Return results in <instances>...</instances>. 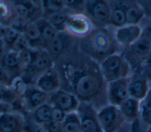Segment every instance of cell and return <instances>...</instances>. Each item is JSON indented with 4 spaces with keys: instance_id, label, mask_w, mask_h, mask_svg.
Returning <instances> with one entry per match:
<instances>
[{
    "instance_id": "obj_25",
    "label": "cell",
    "mask_w": 151,
    "mask_h": 132,
    "mask_svg": "<svg viewBox=\"0 0 151 132\" xmlns=\"http://www.w3.org/2000/svg\"><path fill=\"white\" fill-rule=\"evenodd\" d=\"M17 18L11 1L0 0V24L10 27Z\"/></svg>"
},
{
    "instance_id": "obj_43",
    "label": "cell",
    "mask_w": 151,
    "mask_h": 132,
    "mask_svg": "<svg viewBox=\"0 0 151 132\" xmlns=\"http://www.w3.org/2000/svg\"><path fill=\"white\" fill-rule=\"evenodd\" d=\"M146 132H151V125L148 126V127L146 130Z\"/></svg>"
},
{
    "instance_id": "obj_27",
    "label": "cell",
    "mask_w": 151,
    "mask_h": 132,
    "mask_svg": "<svg viewBox=\"0 0 151 132\" xmlns=\"http://www.w3.org/2000/svg\"><path fill=\"white\" fill-rule=\"evenodd\" d=\"M41 6L42 18L44 19L65 9L64 2L61 0H42Z\"/></svg>"
},
{
    "instance_id": "obj_42",
    "label": "cell",
    "mask_w": 151,
    "mask_h": 132,
    "mask_svg": "<svg viewBox=\"0 0 151 132\" xmlns=\"http://www.w3.org/2000/svg\"><path fill=\"white\" fill-rule=\"evenodd\" d=\"M9 27L0 24V39H3L6 35Z\"/></svg>"
},
{
    "instance_id": "obj_35",
    "label": "cell",
    "mask_w": 151,
    "mask_h": 132,
    "mask_svg": "<svg viewBox=\"0 0 151 132\" xmlns=\"http://www.w3.org/2000/svg\"><path fill=\"white\" fill-rule=\"evenodd\" d=\"M21 34L18 32L16 31L12 28L9 27V31L5 36V37L3 39L4 42L8 47L9 50H11L14 45L15 44L18 36Z\"/></svg>"
},
{
    "instance_id": "obj_39",
    "label": "cell",
    "mask_w": 151,
    "mask_h": 132,
    "mask_svg": "<svg viewBox=\"0 0 151 132\" xmlns=\"http://www.w3.org/2000/svg\"><path fill=\"white\" fill-rule=\"evenodd\" d=\"M45 132H62L61 123L51 121L42 127Z\"/></svg>"
},
{
    "instance_id": "obj_4",
    "label": "cell",
    "mask_w": 151,
    "mask_h": 132,
    "mask_svg": "<svg viewBox=\"0 0 151 132\" xmlns=\"http://www.w3.org/2000/svg\"><path fill=\"white\" fill-rule=\"evenodd\" d=\"M79 39L71 35L65 31L58 32L45 50L54 64L67 55L79 50Z\"/></svg>"
},
{
    "instance_id": "obj_20",
    "label": "cell",
    "mask_w": 151,
    "mask_h": 132,
    "mask_svg": "<svg viewBox=\"0 0 151 132\" xmlns=\"http://www.w3.org/2000/svg\"><path fill=\"white\" fill-rule=\"evenodd\" d=\"M127 25H139L145 17L143 11L136 0H122Z\"/></svg>"
},
{
    "instance_id": "obj_13",
    "label": "cell",
    "mask_w": 151,
    "mask_h": 132,
    "mask_svg": "<svg viewBox=\"0 0 151 132\" xmlns=\"http://www.w3.org/2000/svg\"><path fill=\"white\" fill-rule=\"evenodd\" d=\"M79 103L80 101L73 94L60 88L49 94L47 103L68 114L76 111Z\"/></svg>"
},
{
    "instance_id": "obj_9",
    "label": "cell",
    "mask_w": 151,
    "mask_h": 132,
    "mask_svg": "<svg viewBox=\"0 0 151 132\" xmlns=\"http://www.w3.org/2000/svg\"><path fill=\"white\" fill-rule=\"evenodd\" d=\"M98 118L103 132H117L126 123L119 107L111 104L98 111Z\"/></svg>"
},
{
    "instance_id": "obj_14",
    "label": "cell",
    "mask_w": 151,
    "mask_h": 132,
    "mask_svg": "<svg viewBox=\"0 0 151 132\" xmlns=\"http://www.w3.org/2000/svg\"><path fill=\"white\" fill-rule=\"evenodd\" d=\"M129 77L107 83V99L109 104L119 107L129 97Z\"/></svg>"
},
{
    "instance_id": "obj_32",
    "label": "cell",
    "mask_w": 151,
    "mask_h": 132,
    "mask_svg": "<svg viewBox=\"0 0 151 132\" xmlns=\"http://www.w3.org/2000/svg\"><path fill=\"white\" fill-rule=\"evenodd\" d=\"M38 50L29 48L19 53L20 64L23 71L26 68H27L32 62L37 53Z\"/></svg>"
},
{
    "instance_id": "obj_5",
    "label": "cell",
    "mask_w": 151,
    "mask_h": 132,
    "mask_svg": "<svg viewBox=\"0 0 151 132\" xmlns=\"http://www.w3.org/2000/svg\"><path fill=\"white\" fill-rule=\"evenodd\" d=\"M99 65L101 74L107 83L127 78L132 74L129 63L121 54H115L107 57Z\"/></svg>"
},
{
    "instance_id": "obj_1",
    "label": "cell",
    "mask_w": 151,
    "mask_h": 132,
    "mask_svg": "<svg viewBox=\"0 0 151 132\" xmlns=\"http://www.w3.org/2000/svg\"><path fill=\"white\" fill-rule=\"evenodd\" d=\"M60 89L73 94L80 102L93 105L99 111L109 104L107 82L100 65L80 50L55 62Z\"/></svg>"
},
{
    "instance_id": "obj_40",
    "label": "cell",
    "mask_w": 151,
    "mask_h": 132,
    "mask_svg": "<svg viewBox=\"0 0 151 132\" xmlns=\"http://www.w3.org/2000/svg\"><path fill=\"white\" fill-rule=\"evenodd\" d=\"M14 82L11 79L10 77L6 72L0 67V85L13 86Z\"/></svg>"
},
{
    "instance_id": "obj_2",
    "label": "cell",
    "mask_w": 151,
    "mask_h": 132,
    "mask_svg": "<svg viewBox=\"0 0 151 132\" xmlns=\"http://www.w3.org/2000/svg\"><path fill=\"white\" fill-rule=\"evenodd\" d=\"M110 28L94 27L88 36L79 40V50L99 64L113 54H120L123 47Z\"/></svg>"
},
{
    "instance_id": "obj_15",
    "label": "cell",
    "mask_w": 151,
    "mask_h": 132,
    "mask_svg": "<svg viewBox=\"0 0 151 132\" xmlns=\"http://www.w3.org/2000/svg\"><path fill=\"white\" fill-rule=\"evenodd\" d=\"M129 78V97L142 101L147 95L150 87L146 76L142 72H133Z\"/></svg>"
},
{
    "instance_id": "obj_26",
    "label": "cell",
    "mask_w": 151,
    "mask_h": 132,
    "mask_svg": "<svg viewBox=\"0 0 151 132\" xmlns=\"http://www.w3.org/2000/svg\"><path fill=\"white\" fill-rule=\"evenodd\" d=\"M34 23L40 32L45 50L50 43L56 37L58 32L47 21V19L43 18L37 20Z\"/></svg>"
},
{
    "instance_id": "obj_10",
    "label": "cell",
    "mask_w": 151,
    "mask_h": 132,
    "mask_svg": "<svg viewBox=\"0 0 151 132\" xmlns=\"http://www.w3.org/2000/svg\"><path fill=\"white\" fill-rule=\"evenodd\" d=\"M17 18L26 23L35 22L42 18L41 1L12 0Z\"/></svg>"
},
{
    "instance_id": "obj_21",
    "label": "cell",
    "mask_w": 151,
    "mask_h": 132,
    "mask_svg": "<svg viewBox=\"0 0 151 132\" xmlns=\"http://www.w3.org/2000/svg\"><path fill=\"white\" fill-rule=\"evenodd\" d=\"M107 1L110 7V27L117 29L127 25L122 0Z\"/></svg>"
},
{
    "instance_id": "obj_31",
    "label": "cell",
    "mask_w": 151,
    "mask_h": 132,
    "mask_svg": "<svg viewBox=\"0 0 151 132\" xmlns=\"http://www.w3.org/2000/svg\"><path fill=\"white\" fill-rule=\"evenodd\" d=\"M71 14L68 9L65 8L61 11L57 12L47 19V21L58 32L64 31V25L65 21L68 16Z\"/></svg>"
},
{
    "instance_id": "obj_33",
    "label": "cell",
    "mask_w": 151,
    "mask_h": 132,
    "mask_svg": "<svg viewBox=\"0 0 151 132\" xmlns=\"http://www.w3.org/2000/svg\"><path fill=\"white\" fill-rule=\"evenodd\" d=\"M65 8L71 13H84L86 0L64 1Z\"/></svg>"
},
{
    "instance_id": "obj_41",
    "label": "cell",
    "mask_w": 151,
    "mask_h": 132,
    "mask_svg": "<svg viewBox=\"0 0 151 132\" xmlns=\"http://www.w3.org/2000/svg\"><path fill=\"white\" fill-rule=\"evenodd\" d=\"M9 48L4 42L3 39H0V59L8 51Z\"/></svg>"
},
{
    "instance_id": "obj_18",
    "label": "cell",
    "mask_w": 151,
    "mask_h": 132,
    "mask_svg": "<svg viewBox=\"0 0 151 132\" xmlns=\"http://www.w3.org/2000/svg\"><path fill=\"white\" fill-rule=\"evenodd\" d=\"M142 28L140 25H126L114 31L116 41L122 47H126L134 43L140 36Z\"/></svg>"
},
{
    "instance_id": "obj_37",
    "label": "cell",
    "mask_w": 151,
    "mask_h": 132,
    "mask_svg": "<svg viewBox=\"0 0 151 132\" xmlns=\"http://www.w3.org/2000/svg\"><path fill=\"white\" fill-rule=\"evenodd\" d=\"M142 7L145 18L151 20V0H137Z\"/></svg>"
},
{
    "instance_id": "obj_7",
    "label": "cell",
    "mask_w": 151,
    "mask_h": 132,
    "mask_svg": "<svg viewBox=\"0 0 151 132\" xmlns=\"http://www.w3.org/2000/svg\"><path fill=\"white\" fill-rule=\"evenodd\" d=\"M84 14L94 27H110V7L107 0H86Z\"/></svg>"
},
{
    "instance_id": "obj_12",
    "label": "cell",
    "mask_w": 151,
    "mask_h": 132,
    "mask_svg": "<svg viewBox=\"0 0 151 132\" xmlns=\"http://www.w3.org/2000/svg\"><path fill=\"white\" fill-rule=\"evenodd\" d=\"M48 98V94L41 91L35 85L26 86L20 94L21 101L27 115L47 103Z\"/></svg>"
},
{
    "instance_id": "obj_6",
    "label": "cell",
    "mask_w": 151,
    "mask_h": 132,
    "mask_svg": "<svg viewBox=\"0 0 151 132\" xmlns=\"http://www.w3.org/2000/svg\"><path fill=\"white\" fill-rule=\"evenodd\" d=\"M54 65V62L47 51L38 50L34 61L23 71L19 79L25 86L35 85L39 77Z\"/></svg>"
},
{
    "instance_id": "obj_19",
    "label": "cell",
    "mask_w": 151,
    "mask_h": 132,
    "mask_svg": "<svg viewBox=\"0 0 151 132\" xmlns=\"http://www.w3.org/2000/svg\"><path fill=\"white\" fill-rule=\"evenodd\" d=\"M35 85L41 91L50 94L60 88V81L58 74L53 67L41 75Z\"/></svg>"
},
{
    "instance_id": "obj_30",
    "label": "cell",
    "mask_w": 151,
    "mask_h": 132,
    "mask_svg": "<svg viewBox=\"0 0 151 132\" xmlns=\"http://www.w3.org/2000/svg\"><path fill=\"white\" fill-rule=\"evenodd\" d=\"M62 124V132H82L76 112L67 114Z\"/></svg>"
},
{
    "instance_id": "obj_38",
    "label": "cell",
    "mask_w": 151,
    "mask_h": 132,
    "mask_svg": "<svg viewBox=\"0 0 151 132\" xmlns=\"http://www.w3.org/2000/svg\"><path fill=\"white\" fill-rule=\"evenodd\" d=\"M147 127L139 118L130 124V132H146Z\"/></svg>"
},
{
    "instance_id": "obj_17",
    "label": "cell",
    "mask_w": 151,
    "mask_h": 132,
    "mask_svg": "<svg viewBox=\"0 0 151 132\" xmlns=\"http://www.w3.org/2000/svg\"><path fill=\"white\" fill-rule=\"evenodd\" d=\"M0 67L6 72L14 83L21 77L23 72L20 64L19 53L13 50L8 51L0 59Z\"/></svg>"
},
{
    "instance_id": "obj_16",
    "label": "cell",
    "mask_w": 151,
    "mask_h": 132,
    "mask_svg": "<svg viewBox=\"0 0 151 132\" xmlns=\"http://www.w3.org/2000/svg\"><path fill=\"white\" fill-rule=\"evenodd\" d=\"M25 116L19 112L0 114V132H24Z\"/></svg>"
},
{
    "instance_id": "obj_3",
    "label": "cell",
    "mask_w": 151,
    "mask_h": 132,
    "mask_svg": "<svg viewBox=\"0 0 151 132\" xmlns=\"http://www.w3.org/2000/svg\"><path fill=\"white\" fill-rule=\"evenodd\" d=\"M139 38L130 45L123 47L121 55L129 63L132 73L140 72L151 55V20L146 19Z\"/></svg>"
},
{
    "instance_id": "obj_36",
    "label": "cell",
    "mask_w": 151,
    "mask_h": 132,
    "mask_svg": "<svg viewBox=\"0 0 151 132\" xmlns=\"http://www.w3.org/2000/svg\"><path fill=\"white\" fill-rule=\"evenodd\" d=\"M66 115L67 114L61 109L54 106H51L52 121L58 123H62Z\"/></svg>"
},
{
    "instance_id": "obj_8",
    "label": "cell",
    "mask_w": 151,
    "mask_h": 132,
    "mask_svg": "<svg viewBox=\"0 0 151 132\" xmlns=\"http://www.w3.org/2000/svg\"><path fill=\"white\" fill-rule=\"evenodd\" d=\"M94 27L84 13L70 14L65 22L64 31L78 39L88 36Z\"/></svg>"
},
{
    "instance_id": "obj_34",
    "label": "cell",
    "mask_w": 151,
    "mask_h": 132,
    "mask_svg": "<svg viewBox=\"0 0 151 132\" xmlns=\"http://www.w3.org/2000/svg\"><path fill=\"white\" fill-rule=\"evenodd\" d=\"M31 48L29 44L23 34H19L15 44L14 45L11 50H13L18 53Z\"/></svg>"
},
{
    "instance_id": "obj_11",
    "label": "cell",
    "mask_w": 151,
    "mask_h": 132,
    "mask_svg": "<svg viewBox=\"0 0 151 132\" xmlns=\"http://www.w3.org/2000/svg\"><path fill=\"white\" fill-rule=\"evenodd\" d=\"M76 112L82 132H103L98 118V111L93 105L80 102Z\"/></svg>"
},
{
    "instance_id": "obj_22",
    "label": "cell",
    "mask_w": 151,
    "mask_h": 132,
    "mask_svg": "<svg viewBox=\"0 0 151 132\" xmlns=\"http://www.w3.org/2000/svg\"><path fill=\"white\" fill-rule=\"evenodd\" d=\"M118 107L128 124H131L140 117V101L136 99L129 97Z\"/></svg>"
},
{
    "instance_id": "obj_24",
    "label": "cell",
    "mask_w": 151,
    "mask_h": 132,
    "mask_svg": "<svg viewBox=\"0 0 151 132\" xmlns=\"http://www.w3.org/2000/svg\"><path fill=\"white\" fill-rule=\"evenodd\" d=\"M27 115L35 124L42 127L52 121L51 106L45 103Z\"/></svg>"
},
{
    "instance_id": "obj_28",
    "label": "cell",
    "mask_w": 151,
    "mask_h": 132,
    "mask_svg": "<svg viewBox=\"0 0 151 132\" xmlns=\"http://www.w3.org/2000/svg\"><path fill=\"white\" fill-rule=\"evenodd\" d=\"M139 118L146 126L151 125V87L146 97L140 101Z\"/></svg>"
},
{
    "instance_id": "obj_23",
    "label": "cell",
    "mask_w": 151,
    "mask_h": 132,
    "mask_svg": "<svg viewBox=\"0 0 151 132\" xmlns=\"http://www.w3.org/2000/svg\"><path fill=\"white\" fill-rule=\"evenodd\" d=\"M22 34L28 40L31 48L35 50H45L40 32L34 22L27 24Z\"/></svg>"
},
{
    "instance_id": "obj_29",
    "label": "cell",
    "mask_w": 151,
    "mask_h": 132,
    "mask_svg": "<svg viewBox=\"0 0 151 132\" xmlns=\"http://www.w3.org/2000/svg\"><path fill=\"white\" fill-rule=\"evenodd\" d=\"M20 100V94L14 86L0 85V102L15 104Z\"/></svg>"
}]
</instances>
